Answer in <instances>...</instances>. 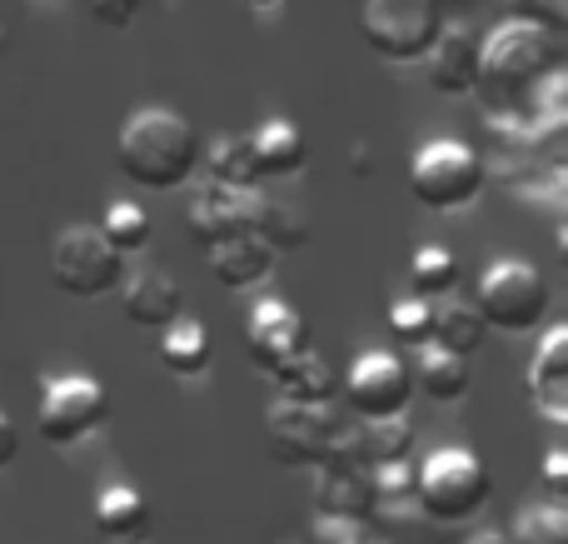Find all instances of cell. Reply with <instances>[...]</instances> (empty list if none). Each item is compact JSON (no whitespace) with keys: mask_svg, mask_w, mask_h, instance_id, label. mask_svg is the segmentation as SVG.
Instances as JSON below:
<instances>
[{"mask_svg":"<svg viewBox=\"0 0 568 544\" xmlns=\"http://www.w3.org/2000/svg\"><path fill=\"white\" fill-rule=\"evenodd\" d=\"M200 130L170 105H140L115 135V160L135 185L180 190L200 170Z\"/></svg>","mask_w":568,"mask_h":544,"instance_id":"obj_1","label":"cell"},{"mask_svg":"<svg viewBox=\"0 0 568 544\" xmlns=\"http://www.w3.org/2000/svg\"><path fill=\"white\" fill-rule=\"evenodd\" d=\"M494 495L489 470L479 465V455L464 445H444L414 470V510L424 520L439 525H464L474 520Z\"/></svg>","mask_w":568,"mask_h":544,"instance_id":"obj_2","label":"cell"},{"mask_svg":"<svg viewBox=\"0 0 568 544\" xmlns=\"http://www.w3.org/2000/svg\"><path fill=\"white\" fill-rule=\"evenodd\" d=\"M484 185H489V165H484V155L474 145H464V140H429V145L409 160L414 200H419L424 210H439V215L474 205V200L484 195Z\"/></svg>","mask_w":568,"mask_h":544,"instance_id":"obj_3","label":"cell"},{"mask_svg":"<svg viewBox=\"0 0 568 544\" xmlns=\"http://www.w3.org/2000/svg\"><path fill=\"white\" fill-rule=\"evenodd\" d=\"M549 280H544L539 265L529 260H494L479 275V300L474 310L484 315V325L504 330V335H529L549 320Z\"/></svg>","mask_w":568,"mask_h":544,"instance_id":"obj_4","label":"cell"},{"mask_svg":"<svg viewBox=\"0 0 568 544\" xmlns=\"http://www.w3.org/2000/svg\"><path fill=\"white\" fill-rule=\"evenodd\" d=\"M50 280L70 300H100L105 290H120L125 280V255L110 250V240L95 225H70L50 245Z\"/></svg>","mask_w":568,"mask_h":544,"instance_id":"obj_5","label":"cell"},{"mask_svg":"<svg viewBox=\"0 0 568 544\" xmlns=\"http://www.w3.org/2000/svg\"><path fill=\"white\" fill-rule=\"evenodd\" d=\"M110 420V395L100 380L90 375H55L40 385L36 405V430L50 445H80Z\"/></svg>","mask_w":568,"mask_h":544,"instance_id":"obj_6","label":"cell"},{"mask_svg":"<svg viewBox=\"0 0 568 544\" xmlns=\"http://www.w3.org/2000/svg\"><path fill=\"white\" fill-rule=\"evenodd\" d=\"M344 430H349V420L334 405H284L280 400L265 420L270 455H275L280 465H310V470L329 465Z\"/></svg>","mask_w":568,"mask_h":544,"instance_id":"obj_7","label":"cell"},{"mask_svg":"<svg viewBox=\"0 0 568 544\" xmlns=\"http://www.w3.org/2000/svg\"><path fill=\"white\" fill-rule=\"evenodd\" d=\"M359 30L384 60H424L439 40V0H364Z\"/></svg>","mask_w":568,"mask_h":544,"instance_id":"obj_8","label":"cell"},{"mask_svg":"<svg viewBox=\"0 0 568 544\" xmlns=\"http://www.w3.org/2000/svg\"><path fill=\"white\" fill-rule=\"evenodd\" d=\"M414 400V375L409 360L394 350H364L344 370V405L369 425V420H399Z\"/></svg>","mask_w":568,"mask_h":544,"instance_id":"obj_9","label":"cell"},{"mask_svg":"<svg viewBox=\"0 0 568 544\" xmlns=\"http://www.w3.org/2000/svg\"><path fill=\"white\" fill-rule=\"evenodd\" d=\"M255 215H260V190H225L200 180L195 195H190L185 225H190V240L200 250H210L235 235H255Z\"/></svg>","mask_w":568,"mask_h":544,"instance_id":"obj_10","label":"cell"},{"mask_svg":"<svg viewBox=\"0 0 568 544\" xmlns=\"http://www.w3.org/2000/svg\"><path fill=\"white\" fill-rule=\"evenodd\" d=\"M245 345L255 355V365L280 370L284 360H294L300 350H310V330H304V315L284 300H255L245 315Z\"/></svg>","mask_w":568,"mask_h":544,"instance_id":"obj_11","label":"cell"},{"mask_svg":"<svg viewBox=\"0 0 568 544\" xmlns=\"http://www.w3.org/2000/svg\"><path fill=\"white\" fill-rule=\"evenodd\" d=\"M424 80L439 95H469L474 80H479V30L464 26V20H444L439 40L424 56Z\"/></svg>","mask_w":568,"mask_h":544,"instance_id":"obj_12","label":"cell"},{"mask_svg":"<svg viewBox=\"0 0 568 544\" xmlns=\"http://www.w3.org/2000/svg\"><path fill=\"white\" fill-rule=\"evenodd\" d=\"M524 390H529L534 410L549 425H564L568 420V325H549V335L539 340Z\"/></svg>","mask_w":568,"mask_h":544,"instance_id":"obj_13","label":"cell"},{"mask_svg":"<svg viewBox=\"0 0 568 544\" xmlns=\"http://www.w3.org/2000/svg\"><path fill=\"white\" fill-rule=\"evenodd\" d=\"M120 305H125L130 325L145 330H170L185 310V295H180V280L170 270H135L130 280H120Z\"/></svg>","mask_w":568,"mask_h":544,"instance_id":"obj_14","label":"cell"},{"mask_svg":"<svg viewBox=\"0 0 568 544\" xmlns=\"http://www.w3.org/2000/svg\"><path fill=\"white\" fill-rule=\"evenodd\" d=\"M314 515L344 520V525H369L374 495L364 470H314Z\"/></svg>","mask_w":568,"mask_h":544,"instance_id":"obj_15","label":"cell"},{"mask_svg":"<svg viewBox=\"0 0 568 544\" xmlns=\"http://www.w3.org/2000/svg\"><path fill=\"white\" fill-rule=\"evenodd\" d=\"M250 150H255V165H260V180H294L310 160V145H304V130L294 120H265V125L250 135Z\"/></svg>","mask_w":568,"mask_h":544,"instance_id":"obj_16","label":"cell"},{"mask_svg":"<svg viewBox=\"0 0 568 544\" xmlns=\"http://www.w3.org/2000/svg\"><path fill=\"white\" fill-rule=\"evenodd\" d=\"M205 255H210V275L225 290H255L260 280L275 270V250L260 235H235V240H225V245H210Z\"/></svg>","mask_w":568,"mask_h":544,"instance_id":"obj_17","label":"cell"},{"mask_svg":"<svg viewBox=\"0 0 568 544\" xmlns=\"http://www.w3.org/2000/svg\"><path fill=\"white\" fill-rule=\"evenodd\" d=\"M270 380L280 385V400L284 405H334V370L324 365L320 350H300L294 360H284L280 370H270Z\"/></svg>","mask_w":568,"mask_h":544,"instance_id":"obj_18","label":"cell"},{"mask_svg":"<svg viewBox=\"0 0 568 544\" xmlns=\"http://www.w3.org/2000/svg\"><path fill=\"white\" fill-rule=\"evenodd\" d=\"M95 530L115 544H140L150 535V505L135 485H105L95 495Z\"/></svg>","mask_w":568,"mask_h":544,"instance_id":"obj_19","label":"cell"},{"mask_svg":"<svg viewBox=\"0 0 568 544\" xmlns=\"http://www.w3.org/2000/svg\"><path fill=\"white\" fill-rule=\"evenodd\" d=\"M484 335H489V325H484V315L469 305V300H459V295L434 300V330H429V345H439V350H449V355L469 360L474 350L484 345Z\"/></svg>","mask_w":568,"mask_h":544,"instance_id":"obj_20","label":"cell"},{"mask_svg":"<svg viewBox=\"0 0 568 544\" xmlns=\"http://www.w3.org/2000/svg\"><path fill=\"white\" fill-rule=\"evenodd\" d=\"M409 375H414V390H424L434 405H454V400L469 395V360L449 355L439 345H424Z\"/></svg>","mask_w":568,"mask_h":544,"instance_id":"obj_21","label":"cell"},{"mask_svg":"<svg viewBox=\"0 0 568 544\" xmlns=\"http://www.w3.org/2000/svg\"><path fill=\"white\" fill-rule=\"evenodd\" d=\"M160 365L175 380H200L210 370V335L200 320L180 315L170 330H160Z\"/></svg>","mask_w":568,"mask_h":544,"instance_id":"obj_22","label":"cell"},{"mask_svg":"<svg viewBox=\"0 0 568 544\" xmlns=\"http://www.w3.org/2000/svg\"><path fill=\"white\" fill-rule=\"evenodd\" d=\"M205 160V180L225 190H260V165L255 150H250V135H220L210 150H200Z\"/></svg>","mask_w":568,"mask_h":544,"instance_id":"obj_23","label":"cell"},{"mask_svg":"<svg viewBox=\"0 0 568 544\" xmlns=\"http://www.w3.org/2000/svg\"><path fill=\"white\" fill-rule=\"evenodd\" d=\"M459 280H464V265H459V255L454 250H444V245H424V250H414V260H409V295L414 300H444V295H454L459 290Z\"/></svg>","mask_w":568,"mask_h":544,"instance_id":"obj_24","label":"cell"},{"mask_svg":"<svg viewBox=\"0 0 568 544\" xmlns=\"http://www.w3.org/2000/svg\"><path fill=\"white\" fill-rule=\"evenodd\" d=\"M314 220L304 205H284L280 195H265L260 190V215H255V235L265 240L270 250H300L310 240Z\"/></svg>","mask_w":568,"mask_h":544,"instance_id":"obj_25","label":"cell"},{"mask_svg":"<svg viewBox=\"0 0 568 544\" xmlns=\"http://www.w3.org/2000/svg\"><path fill=\"white\" fill-rule=\"evenodd\" d=\"M359 450H364V470H379V465H404L414 450V430L409 420H359Z\"/></svg>","mask_w":568,"mask_h":544,"instance_id":"obj_26","label":"cell"},{"mask_svg":"<svg viewBox=\"0 0 568 544\" xmlns=\"http://www.w3.org/2000/svg\"><path fill=\"white\" fill-rule=\"evenodd\" d=\"M100 235L110 240V250H145L150 235H155V225H150V210L140 205V200H110L105 205V220H100Z\"/></svg>","mask_w":568,"mask_h":544,"instance_id":"obj_27","label":"cell"},{"mask_svg":"<svg viewBox=\"0 0 568 544\" xmlns=\"http://www.w3.org/2000/svg\"><path fill=\"white\" fill-rule=\"evenodd\" d=\"M504 535L514 544H568V510L564 505H524Z\"/></svg>","mask_w":568,"mask_h":544,"instance_id":"obj_28","label":"cell"},{"mask_svg":"<svg viewBox=\"0 0 568 544\" xmlns=\"http://www.w3.org/2000/svg\"><path fill=\"white\" fill-rule=\"evenodd\" d=\"M429 330H434V305H429V300L404 295V300H394V305H389V335L399 340V345L424 350V345H429Z\"/></svg>","mask_w":568,"mask_h":544,"instance_id":"obj_29","label":"cell"},{"mask_svg":"<svg viewBox=\"0 0 568 544\" xmlns=\"http://www.w3.org/2000/svg\"><path fill=\"white\" fill-rule=\"evenodd\" d=\"M364 475H369L374 510H384V505H414V460H404V465L364 470Z\"/></svg>","mask_w":568,"mask_h":544,"instance_id":"obj_30","label":"cell"},{"mask_svg":"<svg viewBox=\"0 0 568 544\" xmlns=\"http://www.w3.org/2000/svg\"><path fill=\"white\" fill-rule=\"evenodd\" d=\"M85 6H90V16L110 30H125L130 20L140 16V0H85Z\"/></svg>","mask_w":568,"mask_h":544,"instance_id":"obj_31","label":"cell"},{"mask_svg":"<svg viewBox=\"0 0 568 544\" xmlns=\"http://www.w3.org/2000/svg\"><path fill=\"white\" fill-rule=\"evenodd\" d=\"M310 544H364V540H359V525H344V520H324V515H314Z\"/></svg>","mask_w":568,"mask_h":544,"instance_id":"obj_32","label":"cell"},{"mask_svg":"<svg viewBox=\"0 0 568 544\" xmlns=\"http://www.w3.org/2000/svg\"><path fill=\"white\" fill-rule=\"evenodd\" d=\"M539 475H544V490L559 500L568 490V450H549V455H544V465H539Z\"/></svg>","mask_w":568,"mask_h":544,"instance_id":"obj_33","label":"cell"},{"mask_svg":"<svg viewBox=\"0 0 568 544\" xmlns=\"http://www.w3.org/2000/svg\"><path fill=\"white\" fill-rule=\"evenodd\" d=\"M16 450H20V435H16V425H10L6 415H0V470L16 460Z\"/></svg>","mask_w":568,"mask_h":544,"instance_id":"obj_34","label":"cell"},{"mask_svg":"<svg viewBox=\"0 0 568 544\" xmlns=\"http://www.w3.org/2000/svg\"><path fill=\"white\" fill-rule=\"evenodd\" d=\"M469 544H514V540L504 535V530H484V535H474Z\"/></svg>","mask_w":568,"mask_h":544,"instance_id":"obj_35","label":"cell"},{"mask_svg":"<svg viewBox=\"0 0 568 544\" xmlns=\"http://www.w3.org/2000/svg\"><path fill=\"white\" fill-rule=\"evenodd\" d=\"M250 6H265L270 10V6H280V0H250Z\"/></svg>","mask_w":568,"mask_h":544,"instance_id":"obj_36","label":"cell"}]
</instances>
